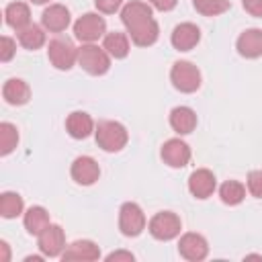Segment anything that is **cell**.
<instances>
[{"mask_svg":"<svg viewBox=\"0 0 262 262\" xmlns=\"http://www.w3.org/2000/svg\"><path fill=\"white\" fill-rule=\"evenodd\" d=\"M121 20L137 47H149L160 37V27L147 2L131 0L121 8Z\"/></svg>","mask_w":262,"mask_h":262,"instance_id":"cell-1","label":"cell"},{"mask_svg":"<svg viewBox=\"0 0 262 262\" xmlns=\"http://www.w3.org/2000/svg\"><path fill=\"white\" fill-rule=\"evenodd\" d=\"M94 137L100 149L113 154V151H121L127 145L129 133L125 125H121L119 121H100L94 129Z\"/></svg>","mask_w":262,"mask_h":262,"instance_id":"cell-2","label":"cell"},{"mask_svg":"<svg viewBox=\"0 0 262 262\" xmlns=\"http://www.w3.org/2000/svg\"><path fill=\"white\" fill-rule=\"evenodd\" d=\"M78 63L90 76H102L111 68V55L106 53L104 47H98L94 43H84L78 49Z\"/></svg>","mask_w":262,"mask_h":262,"instance_id":"cell-3","label":"cell"},{"mask_svg":"<svg viewBox=\"0 0 262 262\" xmlns=\"http://www.w3.org/2000/svg\"><path fill=\"white\" fill-rule=\"evenodd\" d=\"M47 57H49V61H51L53 68H57L61 72H68L78 61V49L74 47V43L70 39L55 37L47 45Z\"/></svg>","mask_w":262,"mask_h":262,"instance_id":"cell-4","label":"cell"},{"mask_svg":"<svg viewBox=\"0 0 262 262\" xmlns=\"http://www.w3.org/2000/svg\"><path fill=\"white\" fill-rule=\"evenodd\" d=\"M170 80H172V86L184 94H190V92H196L201 88V72L194 63L190 61H176L170 70Z\"/></svg>","mask_w":262,"mask_h":262,"instance_id":"cell-5","label":"cell"},{"mask_svg":"<svg viewBox=\"0 0 262 262\" xmlns=\"http://www.w3.org/2000/svg\"><path fill=\"white\" fill-rule=\"evenodd\" d=\"M147 229H149V233H151L156 239H160V242H170V239H174L176 235H180L182 221H180V217H178L176 213H172V211H160V213H156V215L149 219Z\"/></svg>","mask_w":262,"mask_h":262,"instance_id":"cell-6","label":"cell"},{"mask_svg":"<svg viewBox=\"0 0 262 262\" xmlns=\"http://www.w3.org/2000/svg\"><path fill=\"white\" fill-rule=\"evenodd\" d=\"M74 35L82 43H94L106 35V20L98 12H86L74 23Z\"/></svg>","mask_w":262,"mask_h":262,"instance_id":"cell-7","label":"cell"},{"mask_svg":"<svg viewBox=\"0 0 262 262\" xmlns=\"http://www.w3.org/2000/svg\"><path fill=\"white\" fill-rule=\"evenodd\" d=\"M119 229L127 237H137L145 229V215L137 203H123L119 209Z\"/></svg>","mask_w":262,"mask_h":262,"instance_id":"cell-8","label":"cell"},{"mask_svg":"<svg viewBox=\"0 0 262 262\" xmlns=\"http://www.w3.org/2000/svg\"><path fill=\"white\" fill-rule=\"evenodd\" d=\"M39 250L43 256H49V258H57L61 256V252L66 250V235H63V229L55 223H49L39 235Z\"/></svg>","mask_w":262,"mask_h":262,"instance_id":"cell-9","label":"cell"},{"mask_svg":"<svg viewBox=\"0 0 262 262\" xmlns=\"http://www.w3.org/2000/svg\"><path fill=\"white\" fill-rule=\"evenodd\" d=\"M70 174L74 178L76 184H82V186H90L98 180L100 176V168H98V162L90 156H78L74 162H72V168H70Z\"/></svg>","mask_w":262,"mask_h":262,"instance_id":"cell-10","label":"cell"},{"mask_svg":"<svg viewBox=\"0 0 262 262\" xmlns=\"http://www.w3.org/2000/svg\"><path fill=\"white\" fill-rule=\"evenodd\" d=\"M178 252L184 260H190V262H201L207 258L209 254V244L207 239L201 235V233H184L178 242Z\"/></svg>","mask_w":262,"mask_h":262,"instance_id":"cell-11","label":"cell"},{"mask_svg":"<svg viewBox=\"0 0 262 262\" xmlns=\"http://www.w3.org/2000/svg\"><path fill=\"white\" fill-rule=\"evenodd\" d=\"M160 156H162L164 164H168L170 168H184L188 164V160H190V147L182 139L174 137V139H168L162 145Z\"/></svg>","mask_w":262,"mask_h":262,"instance_id":"cell-12","label":"cell"},{"mask_svg":"<svg viewBox=\"0 0 262 262\" xmlns=\"http://www.w3.org/2000/svg\"><path fill=\"white\" fill-rule=\"evenodd\" d=\"M217 188V180L215 174L207 168H199L188 176V190L194 199H209Z\"/></svg>","mask_w":262,"mask_h":262,"instance_id":"cell-13","label":"cell"},{"mask_svg":"<svg viewBox=\"0 0 262 262\" xmlns=\"http://www.w3.org/2000/svg\"><path fill=\"white\" fill-rule=\"evenodd\" d=\"M100 258V248L92 242V239H76L70 246H66V250L61 252V260L70 262V260H78V262H92Z\"/></svg>","mask_w":262,"mask_h":262,"instance_id":"cell-14","label":"cell"},{"mask_svg":"<svg viewBox=\"0 0 262 262\" xmlns=\"http://www.w3.org/2000/svg\"><path fill=\"white\" fill-rule=\"evenodd\" d=\"M199 41H201V31L192 23H180V25H176L174 31H172V35H170V43L178 51H190L192 47H196Z\"/></svg>","mask_w":262,"mask_h":262,"instance_id":"cell-15","label":"cell"},{"mask_svg":"<svg viewBox=\"0 0 262 262\" xmlns=\"http://www.w3.org/2000/svg\"><path fill=\"white\" fill-rule=\"evenodd\" d=\"M70 10L63 6V4H49L43 14H41V23H43V29L51 31V33H61L70 27Z\"/></svg>","mask_w":262,"mask_h":262,"instance_id":"cell-16","label":"cell"},{"mask_svg":"<svg viewBox=\"0 0 262 262\" xmlns=\"http://www.w3.org/2000/svg\"><path fill=\"white\" fill-rule=\"evenodd\" d=\"M237 53L246 59H256L262 55V29H246L237 37Z\"/></svg>","mask_w":262,"mask_h":262,"instance_id":"cell-17","label":"cell"},{"mask_svg":"<svg viewBox=\"0 0 262 262\" xmlns=\"http://www.w3.org/2000/svg\"><path fill=\"white\" fill-rule=\"evenodd\" d=\"M66 131L70 133V137L74 139H86L92 131H94V121L88 113L84 111H76L70 113L66 119Z\"/></svg>","mask_w":262,"mask_h":262,"instance_id":"cell-18","label":"cell"},{"mask_svg":"<svg viewBox=\"0 0 262 262\" xmlns=\"http://www.w3.org/2000/svg\"><path fill=\"white\" fill-rule=\"evenodd\" d=\"M170 127L178 135H188L196 127V113L190 106H174L170 111Z\"/></svg>","mask_w":262,"mask_h":262,"instance_id":"cell-19","label":"cell"},{"mask_svg":"<svg viewBox=\"0 0 262 262\" xmlns=\"http://www.w3.org/2000/svg\"><path fill=\"white\" fill-rule=\"evenodd\" d=\"M2 96L8 104H14V106H20V104H27L29 98H31V88L25 80L20 78H10L4 82L2 86Z\"/></svg>","mask_w":262,"mask_h":262,"instance_id":"cell-20","label":"cell"},{"mask_svg":"<svg viewBox=\"0 0 262 262\" xmlns=\"http://www.w3.org/2000/svg\"><path fill=\"white\" fill-rule=\"evenodd\" d=\"M4 20L10 29H14L18 33L20 29L31 25V10L25 2H10L4 8Z\"/></svg>","mask_w":262,"mask_h":262,"instance_id":"cell-21","label":"cell"},{"mask_svg":"<svg viewBox=\"0 0 262 262\" xmlns=\"http://www.w3.org/2000/svg\"><path fill=\"white\" fill-rule=\"evenodd\" d=\"M102 47L106 49V53L115 59H123L129 55V37L125 33H119V31H113V33H106L102 37Z\"/></svg>","mask_w":262,"mask_h":262,"instance_id":"cell-22","label":"cell"},{"mask_svg":"<svg viewBox=\"0 0 262 262\" xmlns=\"http://www.w3.org/2000/svg\"><path fill=\"white\" fill-rule=\"evenodd\" d=\"M23 223H25V229L31 233V235H39L51 221H49V213L47 209L35 205V207H29L25 217H23Z\"/></svg>","mask_w":262,"mask_h":262,"instance_id":"cell-23","label":"cell"},{"mask_svg":"<svg viewBox=\"0 0 262 262\" xmlns=\"http://www.w3.org/2000/svg\"><path fill=\"white\" fill-rule=\"evenodd\" d=\"M25 209V203H23V196L18 192H12V190H6L0 194V215L4 219H14L23 213Z\"/></svg>","mask_w":262,"mask_h":262,"instance_id":"cell-24","label":"cell"},{"mask_svg":"<svg viewBox=\"0 0 262 262\" xmlns=\"http://www.w3.org/2000/svg\"><path fill=\"white\" fill-rule=\"evenodd\" d=\"M18 43L25 49H39V47L45 45V31L39 25L31 23L29 27H25V29L18 31Z\"/></svg>","mask_w":262,"mask_h":262,"instance_id":"cell-25","label":"cell"},{"mask_svg":"<svg viewBox=\"0 0 262 262\" xmlns=\"http://www.w3.org/2000/svg\"><path fill=\"white\" fill-rule=\"evenodd\" d=\"M219 196L229 207L239 205L244 201V196H246V186L242 182H237V180H227V182H223L219 186Z\"/></svg>","mask_w":262,"mask_h":262,"instance_id":"cell-26","label":"cell"},{"mask_svg":"<svg viewBox=\"0 0 262 262\" xmlns=\"http://www.w3.org/2000/svg\"><path fill=\"white\" fill-rule=\"evenodd\" d=\"M18 143V131L12 123H0V154L8 156Z\"/></svg>","mask_w":262,"mask_h":262,"instance_id":"cell-27","label":"cell"},{"mask_svg":"<svg viewBox=\"0 0 262 262\" xmlns=\"http://www.w3.org/2000/svg\"><path fill=\"white\" fill-rule=\"evenodd\" d=\"M192 6L203 16H219L229 10V0H192Z\"/></svg>","mask_w":262,"mask_h":262,"instance_id":"cell-28","label":"cell"},{"mask_svg":"<svg viewBox=\"0 0 262 262\" xmlns=\"http://www.w3.org/2000/svg\"><path fill=\"white\" fill-rule=\"evenodd\" d=\"M248 190L252 196L262 199V170H252L248 174Z\"/></svg>","mask_w":262,"mask_h":262,"instance_id":"cell-29","label":"cell"},{"mask_svg":"<svg viewBox=\"0 0 262 262\" xmlns=\"http://www.w3.org/2000/svg\"><path fill=\"white\" fill-rule=\"evenodd\" d=\"M14 51H16V41L12 39V37H2L0 39V61H10L12 59V55H14Z\"/></svg>","mask_w":262,"mask_h":262,"instance_id":"cell-30","label":"cell"},{"mask_svg":"<svg viewBox=\"0 0 262 262\" xmlns=\"http://www.w3.org/2000/svg\"><path fill=\"white\" fill-rule=\"evenodd\" d=\"M98 12L102 14H115L121 6H123V0H94Z\"/></svg>","mask_w":262,"mask_h":262,"instance_id":"cell-31","label":"cell"},{"mask_svg":"<svg viewBox=\"0 0 262 262\" xmlns=\"http://www.w3.org/2000/svg\"><path fill=\"white\" fill-rule=\"evenodd\" d=\"M242 4H244L248 14L262 18V0H242Z\"/></svg>","mask_w":262,"mask_h":262,"instance_id":"cell-32","label":"cell"},{"mask_svg":"<svg viewBox=\"0 0 262 262\" xmlns=\"http://www.w3.org/2000/svg\"><path fill=\"white\" fill-rule=\"evenodd\" d=\"M147 2H149V6H154L156 10H160V12H168V10H172V8L176 6L178 0H147Z\"/></svg>","mask_w":262,"mask_h":262,"instance_id":"cell-33","label":"cell"},{"mask_svg":"<svg viewBox=\"0 0 262 262\" xmlns=\"http://www.w3.org/2000/svg\"><path fill=\"white\" fill-rule=\"evenodd\" d=\"M106 260L108 262H119V260H125V262H133L135 260V256L131 254V252H125V250H117V252H111L108 256H106Z\"/></svg>","mask_w":262,"mask_h":262,"instance_id":"cell-34","label":"cell"},{"mask_svg":"<svg viewBox=\"0 0 262 262\" xmlns=\"http://www.w3.org/2000/svg\"><path fill=\"white\" fill-rule=\"evenodd\" d=\"M0 250H2V256H0V260H2V262H8V260H10V252H8V244H6L4 239L0 242Z\"/></svg>","mask_w":262,"mask_h":262,"instance_id":"cell-35","label":"cell"},{"mask_svg":"<svg viewBox=\"0 0 262 262\" xmlns=\"http://www.w3.org/2000/svg\"><path fill=\"white\" fill-rule=\"evenodd\" d=\"M39 260H43L41 256H27L25 258V262H39Z\"/></svg>","mask_w":262,"mask_h":262,"instance_id":"cell-36","label":"cell"},{"mask_svg":"<svg viewBox=\"0 0 262 262\" xmlns=\"http://www.w3.org/2000/svg\"><path fill=\"white\" fill-rule=\"evenodd\" d=\"M29 2H33V4H47L49 0H29Z\"/></svg>","mask_w":262,"mask_h":262,"instance_id":"cell-37","label":"cell"}]
</instances>
